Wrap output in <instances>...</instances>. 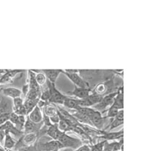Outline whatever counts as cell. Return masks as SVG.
Wrapping results in <instances>:
<instances>
[{
	"instance_id": "cell-6",
	"label": "cell",
	"mask_w": 143,
	"mask_h": 151,
	"mask_svg": "<svg viewBox=\"0 0 143 151\" xmlns=\"http://www.w3.org/2000/svg\"><path fill=\"white\" fill-rule=\"evenodd\" d=\"M38 151H54L59 150L63 149V146L59 143V140H49V141L44 142L42 144H40L37 146Z\"/></svg>"
},
{
	"instance_id": "cell-28",
	"label": "cell",
	"mask_w": 143,
	"mask_h": 151,
	"mask_svg": "<svg viewBox=\"0 0 143 151\" xmlns=\"http://www.w3.org/2000/svg\"><path fill=\"white\" fill-rule=\"evenodd\" d=\"M64 72L69 73H79V70L78 69H64Z\"/></svg>"
},
{
	"instance_id": "cell-3",
	"label": "cell",
	"mask_w": 143,
	"mask_h": 151,
	"mask_svg": "<svg viewBox=\"0 0 143 151\" xmlns=\"http://www.w3.org/2000/svg\"><path fill=\"white\" fill-rule=\"evenodd\" d=\"M61 73H64V75L74 83V86L79 87V88H90V83L86 80H84V78L79 75V73H69L62 70Z\"/></svg>"
},
{
	"instance_id": "cell-16",
	"label": "cell",
	"mask_w": 143,
	"mask_h": 151,
	"mask_svg": "<svg viewBox=\"0 0 143 151\" xmlns=\"http://www.w3.org/2000/svg\"><path fill=\"white\" fill-rule=\"evenodd\" d=\"M4 150H12L16 145V141L12 137L9 131H4Z\"/></svg>"
},
{
	"instance_id": "cell-20",
	"label": "cell",
	"mask_w": 143,
	"mask_h": 151,
	"mask_svg": "<svg viewBox=\"0 0 143 151\" xmlns=\"http://www.w3.org/2000/svg\"><path fill=\"white\" fill-rule=\"evenodd\" d=\"M35 80L37 83L41 86V85H44L45 83H46L47 82V78H46V76L45 75V73H43L41 70H40V73H35Z\"/></svg>"
},
{
	"instance_id": "cell-32",
	"label": "cell",
	"mask_w": 143,
	"mask_h": 151,
	"mask_svg": "<svg viewBox=\"0 0 143 151\" xmlns=\"http://www.w3.org/2000/svg\"><path fill=\"white\" fill-rule=\"evenodd\" d=\"M3 88V85H0V89Z\"/></svg>"
},
{
	"instance_id": "cell-30",
	"label": "cell",
	"mask_w": 143,
	"mask_h": 151,
	"mask_svg": "<svg viewBox=\"0 0 143 151\" xmlns=\"http://www.w3.org/2000/svg\"><path fill=\"white\" fill-rule=\"evenodd\" d=\"M0 151H4V149L3 147L0 146Z\"/></svg>"
},
{
	"instance_id": "cell-10",
	"label": "cell",
	"mask_w": 143,
	"mask_h": 151,
	"mask_svg": "<svg viewBox=\"0 0 143 151\" xmlns=\"http://www.w3.org/2000/svg\"><path fill=\"white\" fill-rule=\"evenodd\" d=\"M104 119L102 115V113L100 111H98V110H95V112L92 114V115L90 117V122L92 124V126L95 127L96 129H100L102 127H103L104 124Z\"/></svg>"
},
{
	"instance_id": "cell-8",
	"label": "cell",
	"mask_w": 143,
	"mask_h": 151,
	"mask_svg": "<svg viewBox=\"0 0 143 151\" xmlns=\"http://www.w3.org/2000/svg\"><path fill=\"white\" fill-rule=\"evenodd\" d=\"M43 127V123L40 124H35L30 120L29 118H26L24 129H23V134H27L30 133H39L40 130Z\"/></svg>"
},
{
	"instance_id": "cell-2",
	"label": "cell",
	"mask_w": 143,
	"mask_h": 151,
	"mask_svg": "<svg viewBox=\"0 0 143 151\" xmlns=\"http://www.w3.org/2000/svg\"><path fill=\"white\" fill-rule=\"evenodd\" d=\"M59 142L61 144V145L64 148H68V149H71V150H75L78 147H79L83 142L81 141L79 139H76L72 136H69L67 133H62L61 135L59 138Z\"/></svg>"
},
{
	"instance_id": "cell-26",
	"label": "cell",
	"mask_w": 143,
	"mask_h": 151,
	"mask_svg": "<svg viewBox=\"0 0 143 151\" xmlns=\"http://www.w3.org/2000/svg\"><path fill=\"white\" fill-rule=\"evenodd\" d=\"M73 151H90V146L87 144H82L77 149H75Z\"/></svg>"
},
{
	"instance_id": "cell-4",
	"label": "cell",
	"mask_w": 143,
	"mask_h": 151,
	"mask_svg": "<svg viewBox=\"0 0 143 151\" xmlns=\"http://www.w3.org/2000/svg\"><path fill=\"white\" fill-rule=\"evenodd\" d=\"M116 96V91L110 93H109L107 94L104 95L102 99H101V100L96 105H95L93 108L95 109L98 110V111H100V109H105L107 107L110 108L113 104L114 99H115Z\"/></svg>"
},
{
	"instance_id": "cell-18",
	"label": "cell",
	"mask_w": 143,
	"mask_h": 151,
	"mask_svg": "<svg viewBox=\"0 0 143 151\" xmlns=\"http://www.w3.org/2000/svg\"><path fill=\"white\" fill-rule=\"evenodd\" d=\"M43 114L48 117H51V116H54L55 114H57L58 110H57L56 107L54 106V104L48 103L43 109Z\"/></svg>"
},
{
	"instance_id": "cell-21",
	"label": "cell",
	"mask_w": 143,
	"mask_h": 151,
	"mask_svg": "<svg viewBox=\"0 0 143 151\" xmlns=\"http://www.w3.org/2000/svg\"><path fill=\"white\" fill-rule=\"evenodd\" d=\"M105 142H106L105 140H103V141L98 142V143L92 145H90V151H103L104 145H105Z\"/></svg>"
},
{
	"instance_id": "cell-11",
	"label": "cell",
	"mask_w": 143,
	"mask_h": 151,
	"mask_svg": "<svg viewBox=\"0 0 143 151\" xmlns=\"http://www.w3.org/2000/svg\"><path fill=\"white\" fill-rule=\"evenodd\" d=\"M27 117L29 118L30 120L33 123H35V124H40V123H42V119H43L42 109H40V108L36 105L33 109V110L27 115Z\"/></svg>"
},
{
	"instance_id": "cell-24",
	"label": "cell",
	"mask_w": 143,
	"mask_h": 151,
	"mask_svg": "<svg viewBox=\"0 0 143 151\" xmlns=\"http://www.w3.org/2000/svg\"><path fill=\"white\" fill-rule=\"evenodd\" d=\"M10 113H5V114H0V125H2L3 124H4L5 122L9 121Z\"/></svg>"
},
{
	"instance_id": "cell-9",
	"label": "cell",
	"mask_w": 143,
	"mask_h": 151,
	"mask_svg": "<svg viewBox=\"0 0 143 151\" xmlns=\"http://www.w3.org/2000/svg\"><path fill=\"white\" fill-rule=\"evenodd\" d=\"M123 124H124V111H123V109H121V110H119L117 115L114 118L113 120H111L110 123V124H109L108 126L105 127L103 130L104 131L110 132V130H112V129H116V127L123 125Z\"/></svg>"
},
{
	"instance_id": "cell-1",
	"label": "cell",
	"mask_w": 143,
	"mask_h": 151,
	"mask_svg": "<svg viewBox=\"0 0 143 151\" xmlns=\"http://www.w3.org/2000/svg\"><path fill=\"white\" fill-rule=\"evenodd\" d=\"M47 86L49 90V99L48 103L56 105H63L64 99L66 98V94H64L55 87V83H52L47 80Z\"/></svg>"
},
{
	"instance_id": "cell-19",
	"label": "cell",
	"mask_w": 143,
	"mask_h": 151,
	"mask_svg": "<svg viewBox=\"0 0 143 151\" xmlns=\"http://www.w3.org/2000/svg\"><path fill=\"white\" fill-rule=\"evenodd\" d=\"M38 100H34V99H25V100H24V106L25 108V110L27 113V115L30 114L33 109L37 105Z\"/></svg>"
},
{
	"instance_id": "cell-14",
	"label": "cell",
	"mask_w": 143,
	"mask_h": 151,
	"mask_svg": "<svg viewBox=\"0 0 143 151\" xmlns=\"http://www.w3.org/2000/svg\"><path fill=\"white\" fill-rule=\"evenodd\" d=\"M62 133L63 132L59 130L58 124H52V125L48 127L45 130V134L54 140H58Z\"/></svg>"
},
{
	"instance_id": "cell-12",
	"label": "cell",
	"mask_w": 143,
	"mask_h": 151,
	"mask_svg": "<svg viewBox=\"0 0 143 151\" xmlns=\"http://www.w3.org/2000/svg\"><path fill=\"white\" fill-rule=\"evenodd\" d=\"M41 71L45 73L47 80L52 83H56L59 74L62 73V69H43Z\"/></svg>"
},
{
	"instance_id": "cell-29",
	"label": "cell",
	"mask_w": 143,
	"mask_h": 151,
	"mask_svg": "<svg viewBox=\"0 0 143 151\" xmlns=\"http://www.w3.org/2000/svg\"><path fill=\"white\" fill-rule=\"evenodd\" d=\"M59 151H73V150H71V149H68V148H64V149L59 150Z\"/></svg>"
},
{
	"instance_id": "cell-27",
	"label": "cell",
	"mask_w": 143,
	"mask_h": 151,
	"mask_svg": "<svg viewBox=\"0 0 143 151\" xmlns=\"http://www.w3.org/2000/svg\"><path fill=\"white\" fill-rule=\"evenodd\" d=\"M49 118V120L51 122V124H58L59 122V114H55L54 116H51V117Z\"/></svg>"
},
{
	"instance_id": "cell-5",
	"label": "cell",
	"mask_w": 143,
	"mask_h": 151,
	"mask_svg": "<svg viewBox=\"0 0 143 151\" xmlns=\"http://www.w3.org/2000/svg\"><path fill=\"white\" fill-rule=\"evenodd\" d=\"M91 93H92V89L90 88H79V87L74 86V89L72 91H68L66 92V93L71 97H74L77 99H84L88 97Z\"/></svg>"
},
{
	"instance_id": "cell-7",
	"label": "cell",
	"mask_w": 143,
	"mask_h": 151,
	"mask_svg": "<svg viewBox=\"0 0 143 151\" xmlns=\"http://www.w3.org/2000/svg\"><path fill=\"white\" fill-rule=\"evenodd\" d=\"M124 130L121 129L120 131L117 132H109L101 130L100 135L98 136L100 139H102L103 140L108 141V140H120L121 139H123Z\"/></svg>"
},
{
	"instance_id": "cell-23",
	"label": "cell",
	"mask_w": 143,
	"mask_h": 151,
	"mask_svg": "<svg viewBox=\"0 0 143 151\" xmlns=\"http://www.w3.org/2000/svg\"><path fill=\"white\" fill-rule=\"evenodd\" d=\"M49 99V90L48 87L47 88H45V90L43 92H41L40 93V100H43V101H45V102L48 103Z\"/></svg>"
},
{
	"instance_id": "cell-13",
	"label": "cell",
	"mask_w": 143,
	"mask_h": 151,
	"mask_svg": "<svg viewBox=\"0 0 143 151\" xmlns=\"http://www.w3.org/2000/svg\"><path fill=\"white\" fill-rule=\"evenodd\" d=\"M2 94L7 98H11V99H15V98L21 97L22 92L20 88H14V87H8V88H2L1 89Z\"/></svg>"
},
{
	"instance_id": "cell-15",
	"label": "cell",
	"mask_w": 143,
	"mask_h": 151,
	"mask_svg": "<svg viewBox=\"0 0 143 151\" xmlns=\"http://www.w3.org/2000/svg\"><path fill=\"white\" fill-rule=\"evenodd\" d=\"M39 136H40L39 133H30V134H24V136L22 137V139L26 146H31L36 143L39 139Z\"/></svg>"
},
{
	"instance_id": "cell-22",
	"label": "cell",
	"mask_w": 143,
	"mask_h": 151,
	"mask_svg": "<svg viewBox=\"0 0 143 151\" xmlns=\"http://www.w3.org/2000/svg\"><path fill=\"white\" fill-rule=\"evenodd\" d=\"M118 112H119V110L117 109H116V108L110 106V107L108 109H107V111H106V115H105V117H104V118H105H105L114 119V118L117 115Z\"/></svg>"
},
{
	"instance_id": "cell-17",
	"label": "cell",
	"mask_w": 143,
	"mask_h": 151,
	"mask_svg": "<svg viewBox=\"0 0 143 151\" xmlns=\"http://www.w3.org/2000/svg\"><path fill=\"white\" fill-rule=\"evenodd\" d=\"M63 105H64V107L69 109H74V110H75L78 107H79V101H78L77 99L69 97L67 95H66V98L64 99Z\"/></svg>"
},
{
	"instance_id": "cell-31",
	"label": "cell",
	"mask_w": 143,
	"mask_h": 151,
	"mask_svg": "<svg viewBox=\"0 0 143 151\" xmlns=\"http://www.w3.org/2000/svg\"><path fill=\"white\" fill-rule=\"evenodd\" d=\"M4 151H13V150H4Z\"/></svg>"
},
{
	"instance_id": "cell-33",
	"label": "cell",
	"mask_w": 143,
	"mask_h": 151,
	"mask_svg": "<svg viewBox=\"0 0 143 151\" xmlns=\"http://www.w3.org/2000/svg\"><path fill=\"white\" fill-rule=\"evenodd\" d=\"M54 151H59V150H54Z\"/></svg>"
},
{
	"instance_id": "cell-25",
	"label": "cell",
	"mask_w": 143,
	"mask_h": 151,
	"mask_svg": "<svg viewBox=\"0 0 143 151\" xmlns=\"http://www.w3.org/2000/svg\"><path fill=\"white\" fill-rule=\"evenodd\" d=\"M13 107H17V106H20L24 104V99L21 97L15 98L13 99Z\"/></svg>"
}]
</instances>
